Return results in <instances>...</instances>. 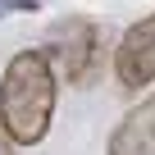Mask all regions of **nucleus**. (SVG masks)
<instances>
[{"label":"nucleus","instance_id":"f257e3e1","mask_svg":"<svg viewBox=\"0 0 155 155\" xmlns=\"http://www.w3.org/2000/svg\"><path fill=\"white\" fill-rule=\"evenodd\" d=\"M55 68L46 50H18L0 73V132L14 146H37L55 119Z\"/></svg>","mask_w":155,"mask_h":155},{"label":"nucleus","instance_id":"f03ea898","mask_svg":"<svg viewBox=\"0 0 155 155\" xmlns=\"http://www.w3.org/2000/svg\"><path fill=\"white\" fill-rule=\"evenodd\" d=\"M50 41H55V55L64 64V78L68 87H91L101 68H105V46H110V32L91 18H64L50 28Z\"/></svg>","mask_w":155,"mask_h":155},{"label":"nucleus","instance_id":"7ed1b4c3","mask_svg":"<svg viewBox=\"0 0 155 155\" xmlns=\"http://www.w3.org/2000/svg\"><path fill=\"white\" fill-rule=\"evenodd\" d=\"M114 78L123 91H141L155 82V14H146L141 23H132L119 37L114 50Z\"/></svg>","mask_w":155,"mask_h":155},{"label":"nucleus","instance_id":"20e7f679","mask_svg":"<svg viewBox=\"0 0 155 155\" xmlns=\"http://www.w3.org/2000/svg\"><path fill=\"white\" fill-rule=\"evenodd\" d=\"M110 155H155V96L123 114V123L110 132Z\"/></svg>","mask_w":155,"mask_h":155},{"label":"nucleus","instance_id":"39448f33","mask_svg":"<svg viewBox=\"0 0 155 155\" xmlns=\"http://www.w3.org/2000/svg\"><path fill=\"white\" fill-rule=\"evenodd\" d=\"M9 9H28V14H37L41 5H37V0H9Z\"/></svg>","mask_w":155,"mask_h":155},{"label":"nucleus","instance_id":"423d86ee","mask_svg":"<svg viewBox=\"0 0 155 155\" xmlns=\"http://www.w3.org/2000/svg\"><path fill=\"white\" fill-rule=\"evenodd\" d=\"M0 155H14V141H9L5 132H0Z\"/></svg>","mask_w":155,"mask_h":155},{"label":"nucleus","instance_id":"0eeeda50","mask_svg":"<svg viewBox=\"0 0 155 155\" xmlns=\"http://www.w3.org/2000/svg\"><path fill=\"white\" fill-rule=\"evenodd\" d=\"M5 14H9V0H0V18H5Z\"/></svg>","mask_w":155,"mask_h":155}]
</instances>
